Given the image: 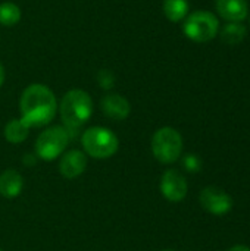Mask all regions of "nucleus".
<instances>
[{"instance_id": "1", "label": "nucleus", "mask_w": 250, "mask_h": 251, "mask_svg": "<svg viewBox=\"0 0 250 251\" xmlns=\"http://www.w3.org/2000/svg\"><path fill=\"white\" fill-rule=\"evenodd\" d=\"M21 121L28 128L46 126L57 112V101L53 91L43 84L28 85L19 100Z\"/></svg>"}, {"instance_id": "2", "label": "nucleus", "mask_w": 250, "mask_h": 251, "mask_svg": "<svg viewBox=\"0 0 250 251\" xmlns=\"http://www.w3.org/2000/svg\"><path fill=\"white\" fill-rule=\"evenodd\" d=\"M93 113V100L84 90H69L60 101V118L66 128L77 129L84 125Z\"/></svg>"}, {"instance_id": "3", "label": "nucleus", "mask_w": 250, "mask_h": 251, "mask_svg": "<svg viewBox=\"0 0 250 251\" xmlns=\"http://www.w3.org/2000/svg\"><path fill=\"white\" fill-rule=\"evenodd\" d=\"M81 143L85 153L94 159H109L119 149L118 137L103 126H91L85 129Z\"/></svg>"}, {"instance_id": "4", "label": "nucleus", "mask_w": 250, "mask_h": 251, "mask_svg": "<svg viewBox=\"0 0 250 251\" xmlns=\"http://www.w3.org/2000/svg\"><path fill=\"white\" fill-rule=\"evenodd\" d=\"M220 28L218 18L212 12L196 10L190 13L183 25V31L187 38L196 43H206L217 37Z\"/></svg>"}, {"instance_id": "5", "label": "nucleus", "mask_w": 250, "mask_h": 251, "mask_svg": "<svg viewBox=\"0 0 250 251\" xmlns=\"http://www.w3.org/2000/svg\"><path fill=\"white\" fill-rule=\"evenodd\" d=\"M153 156L161 163H174L183 151V138L180 132L171 126L161 128L152 138Z\"/></svg>"}, {"instance_id": "6", "label": "nucleus", "mask_w": 250, "mask_h": 251, "mask_svg": "<svg viewBox=\"0 0 250 251\" xmlns=\"http://www.w3.org/2000/svg\"><path fill=\"white\" fill-rule=\"evenodd\" d=\"M69 132L63 126H50L35 141V151L41 160H55L68 146Z\"/></svg>"}, {"instance_id": "7", "label": "nucleus", "mask_w": 250, "mask_h": 251, "mask_svg": "<svg viewBox=\"0 0 250 251\" xmlns=\"http://www.w3.org/2000/svg\"><path fill=\"white\" fill-rule=\"evenodd\" d=\"M202 207L217 216L225 215L233 207V199L218 187H208L200 193Z\"/></svg>"}, {"instance_id": "8", "label": "nucleus", "mask_w": 250, "mask_h": 251, "mask_svg": "<svg viewBox=\"0 0 250 251\" xmlns=\"http://www.w3.org/2000/svg\"><path fill=\"white\" fill-rule=\"evenodd\" d=\"M162 196L169 201H181L187 196V181L175 169H169L162 175L161 179Z\"/></svg>"}, {"instance_id": "9", "label": "nucleus", "mask_w": 250, "mask_h": 251, "mask_svg": "<svg viewBox=\"0 0 250 251\" xmlns=\"http://www.w3.org/2000/svg\"><path fill=\"white\" fill-rule=\"evenodd\" d=\"M102 110L103 113L115 121H124L128 118L131 112V106L128 100L119 94H108L102 99Z\"/></svg>"}, {"instance_id": "10", "label": "nucleus", "mask_w": 250, "mask_h": 251, "mask_svg": "<svg viewBox=\"0 0 250 251\" xmlns=\"http://www.w3.org/2000/svg\"><path fill=\"white\" fill-rule=\"evenodd\" d=\"M87 166V157L83 151L80 150H71L68 151L59 163V172L68 178V179H74L77 176H80Z\"/></svg>"}, {"instance_id": "11", "label": "nucleus", "mask_w": 250, "mask_h": 251, "mask_svg": "<svg viewBox=\"0 0 250 251\" xmlns=\"http://www.w3.org/2000/svg\"><path fill=\"white\" fill-rule=\"evenodd\" d=\"M215 7L218 13L228 22L245 21L249 10L246 0H217Z\"/></svg>"}, {"instance_id": "12", "label": "nucleus", "mask_w": 250, "mask_h": 251, "mask_svg": "<svg viewBox=\"0 0 250 251\" xmlns=\"http://www.w3.org/2000/svg\"><path fill=\"white\" fill-rule=\"evenodd\" d=\"M24 188V178L19 172L7 169L0 175V194L6 199H15Z\"/></svg>"}, {"instance_id": "13", "label": "nucleus", "mask_w": 250, "mask_h": 251, "mask_svg": "<svg viewBox=\"0 0 250 251\" xmlns=\"http://www.w3.org/2000/svg\"><path fill=\"white\" fill-rule=\"evenodd\" d=\"M29 128L21 119H12L4 126V137L12 144H21L28 137Z\"/></svg>"}, {"instance_id": "14", "label": "nucleus", "mask_w": 250, "mask_h": 251, "mask_svg": "<svg viewBox=\"0 0 250 251\" xmlns=\"http://www.w3.org/2000/svg\"><path fill=\"white\" fill-rule=\"evenodd\" d=\"M164 13L171 22H180L189 13V1L187 0H164Z\"/></svg>"}, {"instance_id": "15", "label": "nucleus", "mask_w": 250, "mask_h": 251, "mask_svg": "<svg viewBox=\"0 0 250 251\" xmlns=\"http://www.w3.org/2000/svg\"><path fill=\"white\" fill-rule=\"evenodd\" d=\"M245 37H246V28L240 22H228L221 31L222 41L230 44V46L239 44Z\"/></svg>"}, {"instance_id": "16", "label": "nucleus", "mask_w": 250, "mask_h": 251, "mask_svg": "<svg viewBox=\"0 0 250 251\" xmlns=\"http://www.w3.org/2000/svg\"><path fill=\"white\" fill-rule=\"evenodd\" d=\"M21 9L12 1H4L0 4V25L13 26L21 21Z\"/></svg>"}, {"instance_id": "17", "label": "nucleus", "mask_w": 250, "mask_h": 251, "mask_svg": "<svg viewBox=\"0 0 250 251\" xmlns=\"http://www.w3.org/2000/svg\"><path fill=\"white\" fill-rule=\"evenodd\" d=\"M183 168L189 172H199L202 169V160L196 154H186L183 157Z\"/></svg>"}, {"instance_id": "18", "label": "nucleus", "mask_w": 250, "mask_h": 251, "mask_svg": "<svg viewBox=\"0 0 250 251\" xmlns=\"http://www.w3.org/2000/svg\"><path fill=\"white\" fill-rule=\"evenodd\" d=\"M228 251H250V249L246 247V246H234V247H231Z\"/></svg>"}, {"instance_id": "19", "label": "nucleus", "mask_w": 250, "mask_h": 251, "mask_svg": "<svg viewBox=\"0 0 250 251\" xmlns=\"http://www.w3.org/2000/svg\"><path fill=\"white\" fill-rule=\"evenodd\" d=\"M4 82V69H3V65L0 63V87L3 85Z\"/></svg>"}, {"instance_id": "20", "label": "nucleus", "mask_w": 250, "mask_h": 251, "mask_svg": "<svg viewBox=\"0 0 250 251\" xmlns=\"http://www.w3.org/2000/svg\"><path fill=\"white\" fill-rule=\"evenodd\" d=\"M164 251H174V250H164Z\"/></svg>"}, {"instance_id": "21", "label": "nucleus", "mask_w": 250, "mask_h": 251, "mask_svg": "<svg viewBox=\"0 0 250 251\" xmlns=\"http://www.w3.org/2000/svg\"><path fill=\"white\" fill-rule=\"evenodd\" d=\"M0 251H1V249H0Z\"/></svg>"}]
</instances>
